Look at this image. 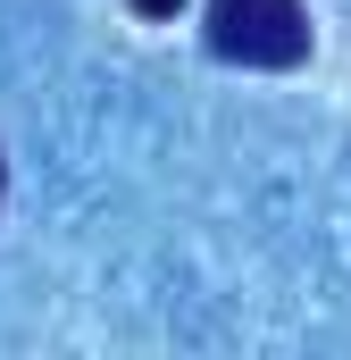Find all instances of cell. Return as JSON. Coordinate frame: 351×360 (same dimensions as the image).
<instances>
[{
  "label": "cell",
  "mask_w": 351,
  "mask_h": 360,
  "mask_svg": "<svg viewBox=\"0 0 351 360\" xmlns=\"http://www.w3.org/2000/svg\"><path fill=\"white\" fill-rule=\"evenodd\" d=\"M209 51L234 68H301L310 8L301 0H209Z\"/></svg>",
  "instance_id": "cell-1"
},
{
  "label": "cell",
  "mask_w": 351,
  "mask_h": 360,
  "mask_svg": "<svg viewBox=\"0 0 351 360\" xmlns=\"http://www.w3.org/2000/svg\"><path fill=\"white\" fill-rule=\"evenodd\" d=\"M126 8H134V17H176L184 0H126Z\"/></svg>",
  "instance_id": "cell-2"
},
{
  "label": "cell",
  "mask_w": 351,
  "mask_h": 360,
  "mask_svg": "<svg viewBox=\"0 0 351 360\" xmlns=\"http://www.w3.org/2000/svg\"><path fill=\"white\" fill-rule=\"evenodd\" d=\"M0 184H8V168H0Z\"/></svg>",
  "instance_id": "cell-3"
}]
</instances>
